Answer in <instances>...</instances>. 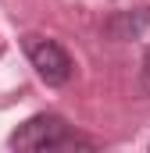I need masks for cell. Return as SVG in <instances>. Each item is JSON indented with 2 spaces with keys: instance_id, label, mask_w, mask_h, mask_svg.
Wrapping results in <instances>:
<instances>
[{
  "instance_id": "6da1fadb",
  "label": "cell",
  "mask_w": 150,
  "mask_h": 153,
  "mask_svg": "<svg viewBox=\"0 0 150 153\" xmlns=\"http://www.w3.org/2000/svg\"><path fill=\"white\" fill-rule=\"evenodd\" d=\"M11 146H14V150H32V153H57V150H75V146L93 150V143H89V139H79L72 132V125L61 114H36V117H29V121L18 125V132L11 135Z\"/></svg>"
},
{
  "instance_id": "7a4b0ae2",
  "label": "cell",
  "mask_w": 150,
  "mask_h": 153,
  "mask_svg": "<svg viewBox=\"0 0 150 153\" xmlns=\"http://www.w3.org/2000/svg\"><path fill=\"white\" fill-rule=\"evenodd\" d=\"M22 50H25V57H29V64L36 68V75L46 82V85H64V82H72V57H68V50L61 46V43H54V39H43V36H25L22 39Z\"/></svg>"
},
{
  "instance_id": "3957f363",
  "label": "cell",
  "mask_w": 150,
  "mask_h": 153,
  "mask_svg": "<svg viewBox=\"0 0 150 153\" xmlns=\"http://www.w3.org/2000/svg\"><path fill=\"white\" fill-rule=\"evenodd\" d=\"M140 85L150 93V50H147V57H143V71H140Z\"/></svg>"
}]
</instances>
